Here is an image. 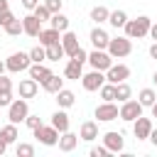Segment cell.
<instances>
[{
	"label": "cell",
	"instance_id": "cell-1",
	"mask_svg": "<svg viewBox=\"0 0 157 157\" xmlns=\"http://www.w3.org/2000/svg\"><path fill=\"white\" fill-rule=\"evenodd\" d=\"M150 25H152V20L147 17V15H140L137 20H128L125 22V37H130V39H142L147 32H150Z\"/></svg>",
	"mask_w": 157,
	"mask_h": 157
},
{
	"label": "cell",
	"instance_id": "cell-2",
	"mask_svg": "<svg viewBox=\"0 0 157 157\" xmlns=\"http://www.w3.org/2000/svg\"><path fill=\"white\" fill-rule=\"evenodd\" d=\"M105 52H108L113 59H123V56H128V54L132 52V39H130V37H115V39L108 42Z\"/></svg>",
	"mask_w": 157,
	"mask_h": 157
},
{
	"label": "cell",
	"instance_id": "cell-3",
	"mask_svg": "<svg viewBox=\"0 0 157 157\" xmlns=\"http://www.w3.org/2000/svg\"><path fill=\"white\" fill-rule=\"evenodd\" d=\"M29 64H32V59H29V54H27V52H15V54H10V56H7L5 69H7L10 74H20V71H27V69H29Z\"/></svg>",
	"mask_w": 157,
	"mask_h": 157
},
{
	"label": "cell",
	"instance_id": "cell-4",
	"mask_svg": "<svg viewBox=\"0 0 157 157\" xmlns=\"http://www.w3.org/2000/svg\"><path fill=\"white\" fill-rule=\"evenodd\" d=\"M29 115V105H27V98H17V101H12L10 105H7V118H10V123H22L25 118Z\"/></svg>",
	"mask_w": 157,
	"mask_h": 157
},
{
	"label": "cell",
	"instance_id": "cell-5",
	"mask_svg": "<svg viewBox=\"0 0 157 157\" xmlns=\"http://www.w3.org/2000/svg\"><path fill=\"white\" fill-rule=\"evenodd\" d=\"M88 64L93 66V69H98V71H108L110 69V64H113V56L105 52V49H93L91 54H88Z\"/></svg>",
	"mask_w": 157,
	"mask_h": 157
},
{
	"label": "cell",
	"instance_id": "cell-6",
	"mask_svg": "<svg viewBox=\"0 0 157 157\" xmlns=\"http://www.w3.org/2000/svg\"><path fill=\"white\" fill-rule=\"evenodd\" d=\"M140 115H142V105H140V101H132V98L123 101V105H120V110H118V118H120V120L132 123V120L140 118Z\"/></svg>",
	"mask_w": 157,
	"mask_h": 157
},
{
	"label": "cell",
	"instance_id": "cell-7",
	"mask_svg": "<svg viewBox=\"0 0 157 157\" xmlns=\"http://www.w3.org/2000/svg\"><path fill=\"white\" fill-rule=\"evenodd\" d=\"M34 132V137L42 142V145H47V147H54L56 142H59V130L54 128V125H39L37 130H32Z\"/></svg>",
	"mask_w": 157,
	"mask_h": 157
},
{
	"label": "cell",
	"instance_id": "cell-8",
	"mask_svg": "<svg viewBox=\"0 0 157 157\" xmlns=\"http://www.w3.org/2000/svg\"><path fill=\"white\" fill-rule=\"evenodd\" d=\"M81 83H83L86 91H98V88L105 83V74L98 71V69H93V71H88V74H81Z\"/></svg>",
	"mask_w": 157,
	"mask_h": 157
},
{
	"label": "cell",
	"instance_id": "cell-9",
	"mask_svg": "<svg viewBox=\"0 0 157 157\" xmlns=\"http://www.w3.org/2000/svg\"><path fill=\"white\" fill-rule=\"evenodd\" d=\"M118 105L113 103V101H103L101 105H96V118L101 120V123H110V120H115L118 118Z\"/></svg>",
	"mask_w": 157,
	"mask_h": 157
},
{
	"label": "cell",
	"instance_id": "cell-10",
	"mask_svg": "<svg viewBox=\"0 0 157 157\" xmlns=\"http://www.w3.org/2000/svg\"><path fill=\"white\" fill-rule=\"evenodd\" d=\"M130 76V69L125 66V64H110V69L105 71V81L108 83H120V81H125Z\"/></svg>",
	"mask_w": 157,
	"mask_h": 157
},
{
	"label": "cell",
	"instance_id": "cell-11",
	"mask_svg": "<svg viewBox=\"0 0 157 157\" xmlns=\"http://www.w3.org/2000/svg\"><path fill=\"white\" fill-rule=\"evenodd\" d=\"M61 47H64V54H66V56H74L81 44H78V37H76L71 29H66V32H61Z\"/></svg>",
	"mask_w": 157,
	"mask_h": 157
},
{
	"label": "cell",
	"instance_id": "cell-12",
	"mask_svg": "<svg viewBox=\"0 0 157 157\" xmlns=\"http://www.w3.org/2000/svg\"><path fill=\"white\" fill-rule=\"evenodd\" d=\"M150 130H152V120L150 118H135L132 120V132H135V137L137 140H147L150 137Z\"/></svg>",
	"mask_w": 157,
	"mask_h": 157
},
{
	"label": "cell",
	"instance_id": "cell-13",
	"mask_svg": "<svg viewBox=\"0 0 157 157\" xmlns=\"http://www.w3.org/2000/svg\"><path fill=\"white\" fill-rule=\"evenodd\" d=\"M103 145H105L110 152H123V147H125V140H123V135H120V132L110 130V132H105V135H103Z\"/></svg>",
	"mask_w": 157,
	"mask_h": 157
},
{
	"label": "cell",
	"instance_id": "cell-14",
	"mask_svg": "<svg viewBox=\"0 0 157 157\" xmlns=\"http://www.w3.org/2000/svg\"><path fill=\"white\" fill-rule=\"evenodd\" d=\"M88 39H91L93 49H105V47H108V42H110L108 32H105V29H101V27H93V29H91V34H88Z\"/></svg>",
	"mask_w": 157,
	"mask_h": 157
},
{
	"label": "cell",
	"instance_id": "cell-15",
	"mask_svg": "<svg viewBox=\"0 0 157 157\" xmlns=\"http://www.w3.org/2000/svg\"><path fill=\"white\" fill-rule=\"evenodd\" d=\"M96 137H98V123H93V120H86V123H81V130H78V140L93 142Z\"/></svg>",
	"mask_w": 157,
	"mask_h": 157
},
{
	"label": "cell",
	"instance_id": "cell-16",
	"mask_svg": "<svg viewBox=\"0 0 157 157\" xmlns=\"http://www.w3.org/2000/svg\"><path fill=\"white\" fill-rule=\"evenodd\" d=\"M22 32L29 34V37H37V34L42 32V22H39L34 15H27V17H22Z\"/></svg>",
	"mask_w": 157,
	"mask_h": 157
},
{
	"label": "cell",
	"instance_id": "cell-17",
	"mask_svg": "<svg viewBox=\"0 0 157 157\" xmlns=\"http://www.w3.org/2000/svg\"><path fill=\"white\" fill-rule=\"evenodd\" d=\"M56 145H59V150H61V152H74V150H76V145H78V135H74V132H69V130H66V132H61V137H59V142H56Z\"/></svg>",
	"mask_w": 157,
	"mask_h": 157
},
{
	"label": "cell",
	"instance_id": "cell-18",
	"mask_svg": "<svg viewBox=\"0 0 157 157\" xmlns=\"http://www.w3.org/2000/svg\"><path fill=\"white\" fill-rule=\"evenodd\" d=\"M54 96H56L54 101H56L59 108H71V105L76 103V96H74V91H69V88H59Z\"/></svg>",
	"mask_w": 157,
	"mask_h": 157
},
{
	"label": "cell",
	"instance_id": "cell-19",
	"mask_svg": "<svg viewBox=\"0 0 157 157\" xmlns=\"http://www.w3.org/2000/svg\"><path fill=\"white\" fill-rule=\"evenodd\" d=\"M37 39H39L42 47H49V44H54V42H61V32H56L54 27H49V29H42V32L37 34Z\"/></svg>",
	"mask_w": 157,
	"mask_h": 157
},
{
	"label": "cell",
	"instance_id": "cell-20",
	"mask_svg": "<svg viewBox=\"0 0 157 157\" xmlns=\"http://www.w3.org/2000/svg\"><path fill=\"white\" fill-rule=\"evenodd\" d=\"M37 91H39V83H37L34 78H25V81H20V98H34Z\"/></svg>",
	"mask_w": 157,
	"mask_h": 157
},
{
	"label": "cell",
	"instance_id": "cell-21",
	"mask_svg": "<svg viewBox=\"0 0 157 157\" xmlns=\"http://www.w3.org/2000/svg\"><path fill=\"white\" fill-rule=\"evenodd\" d=\"M52 125H54V128H56L59 132H66V130H69V125H71V123H69L66 108H59V110H56V113L52 115Z\"/></svg>",
	"mask_w": 157,
	"mask_h": 157
},
{
	"label": "cell",
	"instance_id": "cell-22",
	"mask_svg": "<svg viewBox=\"0 0 157 157\" xmlns=\"http://www.w3.org/2000/svg\"><path fill=\"white\" fill-rule=\"evenodd\" d=\"M42 88H44L47 93H56L59 88H64V78H59L56 74H49V76L42 81Z\"/></svg>",
	"mask_w": 157,
	"mask_h": 157
},
{
	"label": "cell",
	"instance_id": "cell-23",
	"mask_svg": "<svg viewBox=\"0 0 157 157\" xmlns=\"http://www.w3.org/2000/svg\"><path fill=\"white\" fill-rule=\"evenodd\" d=\"M27 71H29V78H34L37 83H42V81H44L49 74H52V71H49L44 64H29V69H27Z\"/></svg>",
	"mask_w": 157,
	"mask_h": 157
},
{
	"label": "cell",
	"instance_id": "cell-24",
	"mask_svg": "<svg viewBox=\"0 0 157 157\" xmlns=\"http://www.w3.org/2000/svg\"><path fill=\"white\" fill-rule=\"evenodd\" d=\"M81 74H83V66H81L78 61L69 59V64L64 66V76H66V78H74V81H78V78H81Z\"/></svg>",
	"mask_w": 157,
	"mask_h": 157
},
{
	"label": "cell",
	"instance_id": "cell-25",
	"mask_svg": "<svg viewBox=\"0 0 157 157\" xmlns=\"http://www.w3.org/2000/svg\"><path fill=\"white\" fill-rule=\"evenodd\" d=\"M44 49H47V59H49V61H59V59L66 56L61 42H54V44H49V47H44Z\"/></svg>",
	"mask_w": 157,
	"mask_h": 157
},
{
	"label": "cell",
	"instance_id": "cell-26",
	"mask_svg": "<svg viewBox=\"0 0 157 157\" xmlns=\"http://www.w3.org/2000/svg\"><path fill=\"white\" fill-rule=\"evenodd\" d=\"M0 137L7 142V145H12L17 137H20V132H17V125L15 123H10V125H5V128H0Z\"/></svg>",
	"mask_w": 157,
	"mask_h": 157
},
{
	"label": "cell",
	"instance_id": "cell-27",
	"mask_svg": "<svg viewBox=\"0 0 157 157\" xmlns=\"http://www.w3.org/2000/svg\"><path fill=\"white\" fill-rule=\"evenodd\" d=\"M108 22H110L115 29L125 27V22H128V15H125V10H113V12L108 15Z\"/></svg>",
	"mask_w": 157,
	"mask_h": 157
},
{
	"label": "cell",
	"instance_id": "cell-28",
	"mask_svg": "<svg viewBox=\"0 0 157 157\" xmlns=\"http://www.w3.org/2000/svg\"><path fill=\"white\" fill-rule=\"evenodd\" d=\"M49 22H52V27H54L56 32H66V29H69V17L61 15V12H54Z\"/></svg>",
	"mask_w": 157,
	"mask_h": 157
},
{
	"label": "cell",
	"instance_id": "cell-29",
	"mask_svg": "<svg viewBox=\"0 0 157 157\" xmlns=\"http://www.w3.org/2000/svg\"><path fill=\"white\" fill-rule=\"evenodd\" d=\"M137 101H140V105H142V108H150V105L157 101V93H155L152 88H142V91L137 93Z\"/></svg>",
	"mask_w": 157,
	"mask_h": 157
},
{
	"label": "cell",
	"instance_id": "cell-30",
	"mask_svg": "<svg viewBox=\"0 0 157 157\" xmlns=\"http://www.w3.org/2000/svg\"><path fill=\"white\" fill-rule=\"evenodd\" d=\"M108 15H110V10H108V7H103V5H98V7H93V10H91V20H93L96 25L108 22Z\"/></svg>",
	"mask_w": 157,
	"mask_h": 157
},
{
	"label": "cell",
	"instance_id": "cell-31",
	"mask_svg": "<svg viewBox=\"0 0 157 157\" xmlns=\"http://www.w3.org/2000/svg\"><path fill=\"white\" fill-rule=\"evenodd\" d=\"M2 29H5V34H10V37H20V34H22V20L15 17V20H10Z\"/></svg>",
	"mask_w": 157,
	"mask_h": 157
},
{
	"label": "cell",
	"instance_id": "cell-32",
	"mask_svg": "<svg viewBox=\"0 0 157 157\" xmlns=\"http://www.w3.org/2000/svg\"><path fill=\"white\" fill-rule=\"evenodd\" d=\"M27 54H29V59H32V64H42V61L47 59V49H44L42 44H37V47H32V49H29Z\"/></svg>",
	"mask_w": 157,
	"mask_h": 157
},
{
	"label": "cell",
	"instance_id": "cell-33",
	"mask_svg": "<svg viewBox=\"0 0 157 157\" xmlns=\"http://www.w3.org/2000/svg\"><path fill=\"white\" fill-rule=\"evenodd\" d=\"M130 96H132V91H130V86H128L125 81L115 83V101H120V103H123V101H128Z\"/></svg>",
	"mask_w": 157,
	"mask_h": 157
},
{
	"label": "cell",
	"instance_id": "cell-34",
	"mask_svg": "<svg viewBox=\"0 0 157 157\" xmlns=\"http://www.w3.org/2000/svg\"><path fill=\"white\" fill-rule=\"evenodd\" d=\"M98 93H101V98L103 101H115V83H103L101 88H98Z\"/></svg>",
	"mask_w": 157,
	"mask_h": 157
},
{
	"label": "cell",
	"instance_id": "cell-35",
	"mask_svg": "<svg viewBox=\"0 0 157 157\" xmlns=\"http://www.w3.org/2000/svg\"><path fill=\"white\" fill-rule=\"evenodd\" d=\"M32 15H34L39 22H47V20H52V12L47 10V5H44V2H42V5H37V7L32 10Z\"/></svg>",
	"mask_w": 157,
	"mask_h": 157
},
{
	"label": "cell",
	"instance_id": "cell-36",
	"mask_svg": "<svg viewBox=\"0 0 157 157\" xmlns=\"http://www.w3.org/2000/svg\"><path fill=\"white\" fill-rule=\"evenodd\" d=\"M15 152H17V157H32V155H34V147L27 145V142H20Z\"/></svg>",
	"mask_w": 157,
	"mask_h": 157
},
{
	"label": "cell",
	"instance_id": "cell-37",
	"mask_svg": "<svg viewBox=\"0 0 157 157\" xmlns=\"http://www.w3.org/2000/svg\"><path fill=\"white\" fill-rule=\"evenodd\" d=\"M12 101H15V98H12V88H7V91H0V108H7Z\"/></svg>",
	"mask_w": 157,
	"mask_h": 157
},
{
	"label": "cell",
	"instance_id": "cell-38",
	"mask_svg": "<svg viewBox=\"0 0 157 157\" xmlns=\"http://www.w3.org/2000/svg\"><path fill=\"white\" fill-rule=\"evenodd\" d=\"M25 123H27V128H29V130H37L39 125H44L39 115H27V118H25Z\"/></svg>",
	"mask_w": 157,
	"mask_h": 157
},
{
	"label": "cell",
	"instance_id": "cell-39",
	"mask_svg": "<svg viewBox=\"0 0 157 157\" xmlns=\"http://www.w3.org/2000/svg\"><path fill=\"white\" fill-rule=\"evenodd\" d=\"M44 5H47V10L54 15V12H61V5H64V0H44Z\"/></svg>",
	"mask_w": 157,
	"mask_h": 157
},
{
	"label": "cell",
	"instance_id": "cell-40",
	"mask_svg": "<svg viewBox=\"0 0 157 157\" xmlns=\"http://www.w3.org/2000/svg\"><path fill=\"white\" fill-rule=\"evenodd\" d=\"M110 155V150L105 147V145H101V147H91V157H108Z\"/></svg>",
	"mask_w": 157,
	"mask_h": 157
},
{
	"label": "cell",
	"instance_id": "cell-41",
	"mask_svg": "<svg viewBox=\"0 0 157 157\" xmlns=\"http://www.w3.org/2000/svg\"><path fill=\"white\" fill-rule=\"evenodd\" d=\"M69 59H74V61H78V64H81V66H83V64H86V61H88V54H86V52H83V49H81V47H78V52H76V54H74V56H69Z\"/></svg>",
	"mask_w": 157,
	"mask_h": 157
},
{
	"label": "cell",
	"instance_id": "cell-42",
	"mask_svg": "<svg viewBox=\"0 0 157 157\" xmlns=\"http://www.w3.org/2000/svg\"><path fill=\"white\" fill-rule=\"evenodd\" d=\"M10 20H15V15H12V12H10V10H5V12H2V15H0V27H5V25H7V22H10Z\"/></svg>",
	"mask_w": 157,
	"mask_h": 157
},
{
	"label": "cell",
	"instance_id": "cell-43",
	"mask_svg": "<svg viewBox=\"0 0 157 157\" xmlns=\"http://www.w3.org/2000/svg\"><path fill=\"white\" fill-rule=\"evenodd\" d=\"M7 88H12V81L5 74H0V91H7Z\"/></svg>",
	"mask_w": 157,
	"mask_h": 157
},
{
	"label": "cell",
	"instance_id": "cell-44",
	"mask_svg": "<svg viewBox=\"0 0 157 157\" xmlns=\"http://www.w3.org/2000/svg\"><path fill=\"white\" fill-rule=\"evenodd\" d=\"M37 5H39V0H22V7L25 10H34Z\"/></svg>",
	"mask_w": 157,
	"mask_h": 157
},
{
	"label": "cell",
	"instance_id": "cell-45",
	"mask_svg": "<svg viewBox=\"0 0 157 157\" xmlns=\"http://www.w3.org/2000/svg\"><path fill=\"white\" fill-rule=\"evenodd\" d=\"M147 140H150V142L157 147V128H152V130H150V137H147Z\"/></svg>",
	"mask_w": 157,
	"mask_h": 157
},
{
	"label": "cell",
	"instance_id": "cell-46",
	"mask_svg": "<svg viewBox=\"0 0 157 157\" xmlns=\"http://www.w3.org/2000/svg\"><path fill=\"white\" fill-rule=\"evenodd\" d=\"M147 34H150V37L157 42V22H155V25H150V32H147Z\"/></svg>",
	"mask_w": 157,
	"mask_h": 157
},
{
	"label": "cell",
	"instance_id": "cell-47",
	"mask_svg": "<svg viewBox=\"0 0 157 157\" xmlns=\"http://www.w3.org/2000/svg\"><path fill=\"white\" fill-rule=\"evenodd\" d=\"M150 56L157 59V42H152V47H150Z\"/></svg>",
	"mask_w": 157,
	"mask_h": 157
},
{
	"label": "cell",
	"instance_id": "cell-48",
	"mask_svg": "<svg viewBox=\"0 0 157 157\" xmlns=\"http://www.w3.org/2000/svg\"><path fill=\"white\" fill-rule=\"evenodd\" d=\"M5 10H10V2H7V0H0V15H2Z\"/></svg>",
	"mask_w": 157,
	"mask_h": 157
},
{
	"label": "cell",
	"instance_id": "cell-49",
	"mask_svg": "<svg viewBox=\"0 0 157 157\" xmlns=\"http://www.w3.org/2000/svg\"><path fill=\"white\" fill-rule=\"evenodd\" d=\"M5 150H7V142H5V140H2V137H0V157H2V155H5Z\"/></svg>",
	"mask_w": 157,
	"mask_h": 157
},
{
	"label": "cell",
	"instance_id": "cell-50",
	"mask_svg": "<svg viewBox=\"0 0 157 157\" xmlns=\"http://www.w3.org/2000/svg\"><path fill=\"white\" fill-rule=\"evenodd\" d=\"M150 108H152V115H155V118H157V101H155V103H152V105H150Z\"/></svg>",
	"mask_w": 157,
	"mask_h": 157
},
{
	"label": "cell",
	"instance_id": "cell-51",
	"mask_svg": "<svg viewBox=\"0 0 157 157\" xmlns=\"http://www.w3.org/2000/svg\"><path fill=\"white\" fill-rule=\"evenodd\" d=\"M7 69H5V61H0V74H5Z\"/></svg>",
	"mask_w": 157,
	"mask_h": 157
},
{
	"label": "cell",
	"instance_id": "cell-52",
	"mask_svg": "<svg viewBox=\"0 0 157 157\" xmlns=\"http://www.w3.org/2000/svg\"><path fill=\"white\" fill-rule=\"evenodd\" d=\"M152 81H155V86H157V71H155V74H152Z\"/></svg>",
	"mask_w": 157,
	"mask_h": 157
}]
</instances>
